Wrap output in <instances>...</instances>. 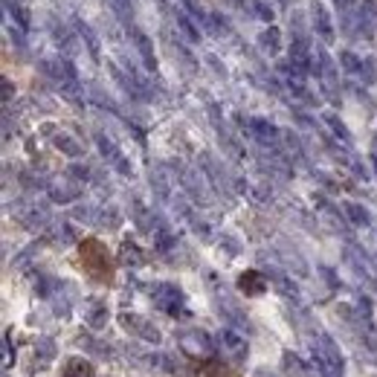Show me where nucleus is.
<instances>
[{"label": "nucleus", "instance_id": "obj_32", "mask_svg": "<svg viewBox=\"0 0 377 377\" xmlns=\"http://www.w3.org/2000/svg\"><path fill=\"white\" fill-rule=\"evenodd\" d=\"M371 165H374V172H377V154H371Z\"/></svg>", "mask_w": 377, "mask_h": 377}, {"label": "nucleus", "instance_id": "obj_7", "mask_svg": "<svg viewBox=\"0 0 377 377\" xmlns=\"http://www.w3.org/2000/svg\"><path fill=\"white\" fill-rule=\"evenodd\" d=\"M247 128H249V134H253V136L258 139V143H261L264 148H273V151H278V139H282V134H278V128H276L273 122L253 116V119H247Z\"/></svg>", "mask_w": 377, "mask_h": 377}, {"label": "nucleus", "instance_id": "obj_23", "mask_svg": "<svg viewBox=\"0 0 377 377\" xmlns=\"http://www.w3.org/2000/svg\"><path fill=\"white\" fill-rule=\"evenodd\" d=\"M340 64L348 70V73H354V76H360V70H363V59H360V55H354L351 50L340 52Z\"/></svg>", "mask_w": 377, "mask_h": 377}, {"label": "nucleus", "instance_id": "obj_20", "mask_svg": "<svg viewBox=\"0 0 377 377\" xmlns=\"http://www.w3.org/2000/svg\"><path fill=\"white\" fill-rule=\"evenodd\" d=\"M47 189H50V198L55 203H73L79 198V189H67V186H59V183H52Z\"/></svg>", "mask_w": 377, "mask_h": 377}, {"label": "nucleus", "instance_id": "obj_30", "mask_svg": "<svg viewBox=\"0 0 377 377\" xmlns=\"http://www.w3.org/2000/svg\"><path fill=\"white\" fill-rule=\"evenodd\" d=\"M256 15L261 21H273V3H267V0H256Z\"/></svg>", "mask_w": 377, "mask_h": 377}, {"label": "nucleus", "instance_id": "obj_18", "mask_svg": "<svg viewBox=\"0 0 377 377\" xmlns=\"http://www.w3.org/2000/svg\"><path fill=\"white\" fill-rule=\"evenodd\" d=\"M343 212L348 215V221H351L354 227H369V223H371V215H369V209H366V206H360V203H351V201H345V203H343Z\"/></svg>", "mask_w": 377, "mask_h": 377}, {"label": "nucleus", "instance_id": "obj_31", "mask_svg": "<svg viewBox=\"0 0 377 377\" xmlns=\"http://www.w3.org/2000/svg\"><path fill=\"white\" fill-rule=\"evenodd\" d=\"M67 177H76V180H88L90 177V169H88V165H70V169H67Z\"/></svg>", "mask_w": 377, "mask_h": 377}, {"label": "nucleus", "instance_id": "obj_19", "mask_svg": "<svg viewBox=\"0 0 377 377\" xmlns=\"http://www.w3.org/2000/svg\"><path fill=\"white\" fill-rule=\"evenodd\" d=\"M108 6L114 9V15H116L122 23H128V26H131V18H134V6H131V0H108Z\"/></svg>", "mask_w": 377, "mask_h": 377}, {"label": "nucleus", "instance_id": "obj_28", "mask_svg": "<svg viewBox=\"0 0 377 377\" xmlns=\"http://www.w3.org/2000/svg\"><path fill=\"white\" fill-rule=\"evenodd\" d=\"M177 23L183 26V32H186V38H189V41H201V30H198V26H194L186 15H177Z\"/></svg>", "mask_w": 377, "mask_h": 377}, {"label": "nucleus", "instance_id": "obj_24", "mask_svg": "<svg viewBox=\"0 0 377 377\" xmlns=\"http://www.w3.org/2000/svg\"><path fill=\"white\" fill-rule=\"evenodd\" d=\"M278 41H282V38H278V30H276V26H270V30H264V32H261V47L267 50L270 55H276L278 47H282Z\"/></svg>", "mask_w": 377, "mask_h": 377}, {"label": "nucleus", "instance_id": "obj_5", "mask_svg": "<svg viewBox=\"0 0 377 377\" xmlns=\"http://www.w3.org/2000/svg\"><path fill=\"white\" fill-rule=\"evenodd\" d=\"M290 67L293 70H299V73L305 76V73H311L314 70V52H311V41L305 38L302 32L299 35H293V41H290Z\"/></svg>", "mask_w": 377, "mask_h": 377}, {"label": "nucleus", "instance_id": "obj_13", "mask_svg": "<svg viewBox=\"0 0 377 377\" xmlns=\"http://www.w3.org/2000/svg\"><path fill=\"white\" fill-rule=\"evenodd\" d=\"M177 174H180V183H183V189H186L201 206H206V192H203V183H201V174L192 172V169H186V165H180Z\"/></svg>", "mask_w": 377, "mask_h": 377}, {"label": "nucleus", "instance_id": "obj_9", "mask_svg": "<svg viewBox=\"0 0 377 377\" xmlns=\"http://www.w3.org/2000/svg\"><path fill=\"white\" fill-rule=\"evenodd\" d=\"M131 38H134V47L139 52V59H143L145 70L154 73V70H157V55H154V44H151V38L139 30V26H134V23H131Z\"/></svg>", "mask_w": 377, "mask_h": 377}, {"label": "nucleus", "instance_id": "obj_11", "mask_svg": "<svg viewBox=\"0 0 377 377\" xmlns=\"http://www.w3.org/2000/svg\"><path fill=\"white\" fill-rule=\"evenodd\" d=\"M180 340H183V348L192 354H212L218 348V343H212V337L206 331H186Z\"/></svg>", "mask_w": 377, "mask_h": 377}, {"label": "nucleus", "instance_id": "obj_27", "mask_svg": "<svg viewBox=\"0 0 377 377\" xmlns=\"http://www.w3.org/2000/svg\"><path fill=\"white\" fill-rule=\"evenodd\" d=\"M88 323H90V328H96V331H99V328L108 323V308H105V305H99V302L93 305V311H90V319H88Z\"/></svg>", "mask_w": 377, "mask_h": 377}, {"label": "nucleus", "instance_id": "obj_17", "mask_svg": "<svg viewBox=\"0 0 377 377\" xmlns=\"http://www.w3.org/2000/svg\"><path fill=\"white\" fill-rule=\"evenodd\" d=\"M55 354H59V348H55V343H52L50 337H41V340L35 343V366H38V369H50L52 360H55Z\"/></svg>", "mask_w": 377, "mask_h": 377}, {"label": "nucleus", "instance_id": "obj_33", "mask_svg": "<svg viewBox=\"0 0 377 377\" xmlns=\"http://www.w3.org/2000/svg\"><path fill=\"white\" fill-rule=\"evenodd\" d=\"M282 3H287V0H282Z\"/></svg>", "mask_w": 377, "mask_h": 377}, {"label": "nucleus", "instance_id": "obj_3", "mask_svg": "<svg viewBox=\"0 0 377 377\" xmlns=\"http://www.w3.org/2000/svg\"><path fill=\"white\" fill-rule=\"evenodd\" d=\"M218 348L230 363H235V366H241V363H247V357H249V343L235 328H223L218 334Z\"/></svg>", "mask_w": 377, "mask_h": 377}, {"label": "nucleus", "instance_id": "obj_2", "mask_svg": "<svg viewBox=\"0 0 377 377\" xmlns=\"http://www.w3.org/2000/svg\"><path fill=\"white\" fill-rule=\"evenodd\" d=\"M38 67H41V73H44L64 96L79 99V73H76V67H73V61H70V59H44Z\"/></svg>", "mask_w": 377, "mask_h": 377}, {"label": "nucleus", "instance_id": "obj_8", "mask_svg": "<svg viewBox=\"0 0 377 377\" xmlns=\"http://www.w3.org/2000/svg\"><path fill=\"white\" fill-rule=\"evenodd\" d=\"M154 299H157L160 308L165 314H172V316H177L180 311H183V293H180L174 285H157L154 287Z\"/></svg>", "mask_w": 377, "mask_h": 377}, {"label": "nucleus", "instance_id": "obj_22", "mask_svg": "<svg viewBox=\"0 0 377 377\" xmlns=\"http://www.w3.org/2000/svg\"><path fill=\"white\" fill-rule=\"evenodd\" d=\"M325 125H328V128L334 131V134H337L340 139H343V143L348 145V143H351V134H348V128H345V125H343V119L337 116V114H325Z\"/></svg>", "mask_w": 377, "mask_h": 377}, {"label": "nucleus", "instance_id": "obj_1", "mask_svg": "<svg viewBox=\"0 0 377 377\" xmlns=\"http://www.w3.org/2000/svg\"><path fill=\"white\" fill-rule=\"evenodd\" d=\"M311 354H314V369L323 377H343L345 374V360L337 340L325 331H316V337L311 343Z\"/></svg>", "mask_w": 377, "mask_h": 377}, {"label": "nucleus", "instance_id": "obj_14", "mask_svg": "<svg viewBox=\"0 0 377 377\" xmlns=\"http://www.w3.org/2000/svg\"><path fill=\"white\" fill-rule=\"evenodd\" d=\"M52 143H55V148H59L64 157H73V160L85 157V148H81V143H79V139H76L73 134L59 131V134H52Z\"/></svg>", "mask_w": 377, "mask_h": 377}, {"label": "nucleus", "instance_id": "obj_29", "mask_svg": "<svg viewBox=\"0 0 377 377\" xmlns=\"http://www.w3.org/2000/svg\"><path fill=\"white\" fill-rule=\"evenodd\" d=\"M360 79L366 81V85H374V81H377V70H374V61H371V59H363V70H360Z\"/></svg>", "mask_w": 377, "mask_h": 377}, {"label": "nucleus", "instance_id": "obj_10", "mask_svg": "<svg viewBox=\"0 0 377 377\" xmlns=\"http://www.w3.org/2000/svg\"><path fill=\"white\" fill-rule=\"evenodd\" d=\"M314 70H316V76L323 79V88H325L328 93H334V88H337V67H334L331 55H328L325 50H316Z\"/></svg>", "mask_w": 377, "mask_h": 377}, {"label": "nucleus", "instance_id": "obj_26", "mask_svg": "<svg viewBox=\"0 0 377 377\" xmlns=\"http://www.w3.org/2000/svg\"><path fill=\"white\" fill-rule=\"evenodd\" d=\"M81 345H85L88 351L99 354V357H110V354H114V348H110V345H99V340H93V337H85V334H81Z\"/></svg>", "mask_w": 377, "mask_h": 377}, {"label": "nucleus", "instance_id": "obj_12", "mask_svg": "<svg viewBox=\"0 0 377 377\" xmlns=\"http://www.w3.org/2000/svg\"><path fill=\"white\" fill-rule=\"evenodd\" d=\"M311 18H314V30H316V35L323 38L325 44H331V41H334V23H331L328 9H325L323 3H319V0L311 6Z\"/></svg>", "mask_w": 377, "mask_h": 377}, {"label": "nucleus", "instance_id": "obj_4", "mask_svg": "<svg viewBox=\"0 0 377 377\" xmlns=\"http://www.w3.org/2000/svg\"><path fill=\"white\" fill-rule=\"evenodd\" d=\"M119 323H122V328H125V331H128V334H134V337H139L143 343L157 345V343L163 340L160 328H157L154 323H151V319L139 316V314H122V316H119Z\"/></svg>", "mask_w": 377, "mask_h": 377}, {"label": "nucleus", "instance_id": "obj_6", "mask_svg": "<svg viewBox=\"0 0 377 377\" xmlns=\"http://www.w3.org/2000/svg\"><path fill=\"white\" fill-rule=\"evenodd\" d=\"M96 145H99L102 157H105L110 165H114V169H116L119 174H125V177H128V174L134 172V169H131V163L125 160V154L119 151V145H116V143H114V139H110L108 134H96Z\"/></svg>", "mask_w": 377, "mask_h": 377}, {"label": "nucleus", "instance_id": "obj_21", "mask_svg": "<svg viewBox=\"0 0 377 377\" xmlns=\"http://www.w3.org/2000/svg\"><path fill=\"white\" fill-rule=\"evenodd\" d=\"M52 38H55V41H59V47H64V52H73V50H76V44H73V38H70V30H67V26H64V23H59V21H55V23H52Z\"/></svg>", "mask_w": 377, "mask_h": 377}, {"label": "nucleus", "instance_id": "obj_25", "mask_svg": "<svg viewBox=\"0 0 377 377\" xmlns=\"http://www.w3.org/2000/svg\"><path fill=\"white\" fill-rule=\"evenodd\" d=\"M6 9H9V15L18 21L21 30H30V12H26L21 3H12V0H6Z\"/></svg>", "mask_w": 377, "mask_h": 377}, {"label": "nucleus", "instance_id": "obj_15", "mask_svg": "<svg viewBox=\"0 0 377 377\" xmlns=\"http://www.w3.org/2000/svg\"><path fill=\"white\" fill-rule=\"evenodd\" d=\"M18 218L26 223L30 230H38V227H44V223L50 221V212L44 206H38V203H30V206H23L18 209Z\"/></svg>", "mask_w": 377, "mask_h": 377}, {"label": "nucleus", "instance_id": "obj_16", "mask_svg": "<svg viewBox=\"0 0 377 377\" xmlns=\"http://www.w3.org/2000/svg\"><path fill=\"white\" fill-rule=\"evenodd\" d=\"M73 23H76V32H79V38H81V41H85V44H88V52H90V59H93V61H99V59H102V47H99V38L93 35L90 23H85L81 18H76Z\"/></svg>", "mask_w": 377, "mask_h": 377}]
</instances>
